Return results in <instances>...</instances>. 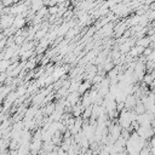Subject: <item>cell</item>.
<instances>
[{"mask_svg":"<svg viewBox=\"0 0 155 155\" xmlns=\"http://www.w3.org/2000/svg\"><path fill=\"white\" fill-rule=\"evenodd\" d=\"M149 42H150V39L149 38H143V39H140V40H138L137 41V46H139V47H145V46H148L149 45Z\"/></svg>","mask_w":155,"mask_h":155,"instance_id":"cell-3","label":"cell"},{"mask_svg":"<svg viewBox=\"0 0 155 155\" xmlns=\"http://www.w3.org/2000/svg\"><path fill=\"white\" fill-rule=\"evenodd\" d=\"M45 33H46V29H42L41 31H38V33H36V38H39V39L42 38V36L45 35Z\"/></svg>","mask_w":155,"mask_h":155,"instance_id":"cell-8","label":"cell"},{"mask_svg":"<svg viewBox=\"0 0 155 155\" xmlns=\"http://www.w3.org/2000/svg\"><path fill=\"white\" fill-rule=\"evenodd\" d=\"M44 96H45L44 93H41V94H39V96H36V97L34 98V103H35V104H38V103H40V102H41V101L44 99Z\"/></svg>","mask_w":155,"mask_h":155,"instance_id":"cell-7","label":"cell"},{"mask_svg":"<svg viewBox=\"0 0 155 155\" xmlns=\"http://www.w3.org/2000/svg\"><path fill=\"white\" fill-rule=\"evenodd\" d=\"M13 21H15V17L12 15H2L0 17V30L1 29H6V28H10L11 25H13Z\"/></svg>","mask_w":155,"mask_h":155,"instance_id":"cell-1","label":"cell"},{"mask_svg":"<svg viewBox=\"0 0 155 155\" xmlns=\"http://www.w3.org/2000/svg\"><path fill=\"white\" fill-rule=\"evenodd\" d=\"M58 10H59L58 5H54V6H48V8H47L48 13H51V15H56V13L58 12Z\"/></svg>","mask_w":155,"mask_h":155,"instance_id":"cell-6","label":"cell"},{"mask_svg":"<svg viewBox=\"0 0 155 155\" xmlns=\"http://www.w3.org/2000/svg\"><path fill=\"white\" fill-rule=\"evenodd\" d=\"M148 17H149L150 19H155V10H153V11L150 12V15H149Z\"/></svg>","mask_w":155,"mask_h":155,"instance_id":"cell-9","label":"cell"},{"mask_svg":"<svg viewBox=\"0 0 155 155\" xmlns=\"http://www.w3.org/2000/svg\"><path fill=\"white\" fill-rule=\"evenodd\" d=\"M2 8H4V4H2V1H0V13L2 12Z\"/></svg>","mask_w":155,"mask_h":155,"instance_id":"cell-10","label":"cell"},{"mask_svg":"<svg viewBox=\"0 0 155 155\" xmlns=\"http://www.w3.org/2000/svg\"><path fill=\"white\" fill-rule=\"evenodd\" d=\"M25 24V19L23 18V15H17L15 16V21H13V28H22Z\"/></svg>","mask_w":155,"mask_h":155,"instance_id":"cell-2","label":"cell"},{"mask_svg":"<svg viewBox=\"0 0 155 155\" xmlns=\"http://www.w3.org/2000/svg\"><path fill=\"white\" fill-rule=\"evenodd\" d=\"M88 87H90V84H87V82H82V84H80V87H79V93L81 94V93H84L85 94V92H86V90H88Z\"/></svg>","mask_w":155,"mask_h":155,"instance_id":"cell-4","label":"cell"},{"mask_svg":"<svg viewBox=\"0 0 155 155\" xmlns=\"http://www.w3.org/2000/svg\"><path fill=\"white\" fill-rule=\"evenodd\" d=\"M150 153L151 155H155V134L150 138Z\"/></svg>","mask_w":155,"mask_h":155,"instance_id":"cell-5","label":"cell"}]
</instances>
